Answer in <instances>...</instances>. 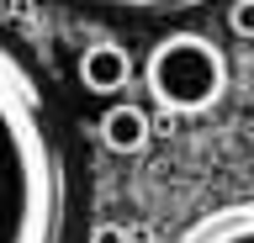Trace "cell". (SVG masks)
<instances>
[{
	"label": "cell",
	"instance_id": "obj_1",
	"mask_svg": "<svg viewBox=\"0 0 254 243\" xmlns=\"http://www.w3.org/2000/svg\"><path fill=\"white\" fill-rule=\"evenodd\" d=\"M74 201L64 100L37 53L0 27V243H69Z\"/></svg>",
	"mask_w": 254,
	"mask_h": 243
},
{
	"label": "cell",
	"instance_id": "obj_2",
	"mask_svg": "<svg viewBox=\"0 0 254 243\" xmlns=\"http://www.w3.org/2000/svg\"><path fill=\"white\" fill-rule=\"evenodd\" d=\"M143 85H148V100L175 116L212 111L228 96V53L206 32H170L148 48Z\"/></svg>",
	"mask_w": 254,
	"mask_h": 243
},
{
	"label": "cell",
	"instance_id": "obj_3",
	"mask_svg": "<svg viewBox=\"0 0 254 243\" xmlns=\"http://www.w3.org/2000/svg\"><path fill=\"white\" fill-rule=\"evenodd\" d=\"M127 80H132V53L111 37H95L90 48L79 53V85L90 96H122Z\"/></svg>",
	"mask_w": 254,
	"mask_h": 243
},
{
	"label": "cell",
	"instance_id": "obj_4",
	"mask_svg": "<svg viewBox=\"0 0 254 243\" xmlns=\"http://www.w3.org/2000/svg\"><path fill=\"white\" fill-rule=\"evenodd\" d=\"M175 243H254V195L249 201H228V206L196 217Z\"/></svg>",
	"mask_w": 254,
	"mask_h": 243
},
{
	"label": "cell",
	"instance_id": "obj_5",
	"mask_svg": "<svg viewBox=\"0 0 254 243\" xmlns=\"http://www.w3.org/2000/svg\"><path fill=\"white\" fill-rule=\"evenodd\" d=\"M148 111L143 106H106V116H101V143L111 148V153H143L148 148Z\"/></svg>",
	"mask_w": 254,
	"mask_h": 243
},
{
	"label": "cell",
	"instance_id": "obj_6",
	"mask_svg": "<svg viewBox=\"0 0 254 243\" xmlns=\"http://www.w3.org/2000/svg\"><path fill=\"white\" fill-rule=\"evenodd\" d=\"M228 27H233L238 37H254V0H238V5H228Z\"/></svg>",
	"mask_w": 254,
	"mask_h": 243
},
{
	"label": "cell",
	"instance_id": "obj_7",
	"mask_svg": "<svg viewBox=\"0 0 254 243\" xmlns=\"http://www.w3.org/2000/svg\"><path fill=\"white\" fill-rule=\"evenodd\" d=\"M127 238H132V233H127V227H117V222H101V227L90 233V243H127Z\"/></svg>",
	"mask_w": 254,
	"mask_h": 243
}]
</instances>
